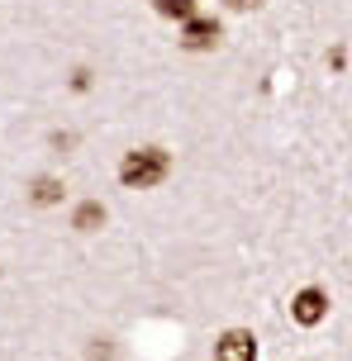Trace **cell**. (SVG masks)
<instances>
[{"instance_id": "obj_7", "label": "cell", "mask_w": 352, "mask_h": 361, "mask_svg": "<svg viewBox=\"0 0 352 361\" xmlns=\"http://www.w3.org/2000/svg\"><path fill=\"white\" fill-rule=\"evenodd\" d=\"M152 10L162 19H190V15H200V0H152Z\"/></svg>"}, {"instance_id": "obj_2", "label": "cell", "mask_w": 352, "mask_h": 361, "mask_svg": "<svg viewBox=\"0 0 352 361\" xmlns=\"http://www.w3.org/2000/svg\"><path fill=\"white\" fill-rule=\"evenodd\" d=\"M219 38H224V24L214 15H190L181 24V48L186 53H210Z\"/></svg>"}, {"instance_id": "obj_5", "label": "cell", "mask_w": 352, "mask_h": 361, "mask_svg": "<svg viewBox=\"0 0 352 361\" xmlns=\"http://www.w3.org/2000/svg\"><path fill=\"white\" fill-rule=\"evenodd\" d=\"M62 195H67V185L57 176H38L34 185H29V200H34L38 209H48V204H62Z\"/></svg>"}, {"instance_id": "obj_6", "label": "cell", "mask_w": 352, "mask_h": 361, "mask_svg": "<svg viewBox=\"0 0 352 361\" xmlns=\"http://www.w3.org/2000/svg\"><path fill=\"white\" fill-rule=\"evenodd\" d=\"M100 224H105V204H100V200L76 204V214H72V228H76V233H95Z\"/></svg>"}, {"instance_id": "obj_3", "label": "cell", "mask_w": 352, "mask_h": 361, "mask_svg": "<svg viewBox=\"0 0 352 361\" xmlns=\"http://www.w3.org/2000/svg\"><path fill=\"white\" fill-rule=\"evenodd\" d=\"M291 319H296L300 328H319L324 319H329V290H319V286L296 290V300H291Z\"/></svg>"}, {"instance_id": "obj_1", "label": "cell", "mask_w": 352, "mask_h": 361, "mask_svg": "<svg viewBox=\"0 0 352 361\" xmlns=\"http://www.w3.org/2000/svg\"><path fill=\"white\" fill-rule=\"evenodd\" d=\"M167 176H171V152H162V147H133V152H124V162H119V180L129 190H152V185H162Z\"/></svg>"}, {"instance_id": "obj_8", "label": "cell", "mask_w": 352, "mask_h": 361, "mask_svg": "<svg viewBox=\"0 0 352 361\" xmlns=\"http://www.w3.org/2000/svg\"><path fill=\"white\" fill-rule=\"evenodd\" d=\"M224 5H229V10H257L262 0H224Z\"/></svg>"}, {"instance_id": "obj_4", "label": "cell", "mask_w": 352, "mask_h": 361, "mask_svg": "<svg viewBox=\"0 0 352 361\" xmlns=\"http://www.w3.org/2000/svg\"><path fill=\"white\" fill-rule=\"evenodd\" d=\"M214 361H257V338L248 328H229L214 343Z\"/></svg>"}]
</instances>
